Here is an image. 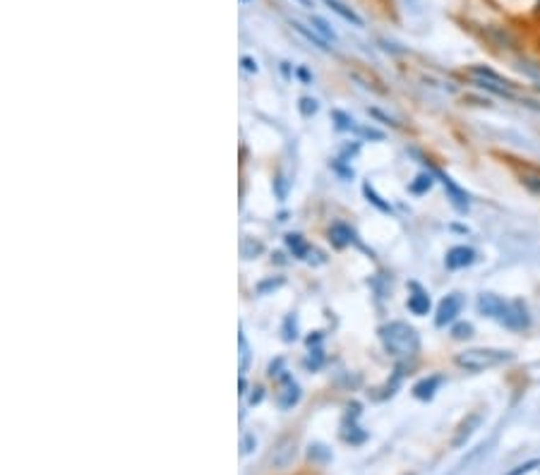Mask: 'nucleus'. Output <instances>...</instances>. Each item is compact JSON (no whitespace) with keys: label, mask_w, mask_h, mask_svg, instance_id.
Masks as SVG:
<instances>
[{"label":"nucleus","mask_w":540,"mask_h":475,"mask_svg":"<svg viewBox=\"0 0 540 475\" xmlns=\"http://www.w3.org/2000/svg\"><path fill=\"white\" fill-rule=\"evenodd\" d=\"M384 351L394 357H413L420 351V336L409 322H389L379 329Z\"/></svg>","instance_id":"1"},{"label":"nucleus","mask_w":540,"mask_h":475,"mask_svg":"<svg viewBox=\"0 0 540 475\" xmlns=\"http://www.w3.org/2000/svg\"><path fill=\"white\" fill-rule=\"evenodd\" d=\"M325 5L332 10V13H336L341 19H346V22H351L353 26H365L363 17H360V15H358L353 8H348L346 3H341V0H325Z\"/></svg>","instance_id":"14"},{"label":"nucleus","mask_w":540,"mask_h":475,"mask_svg":"<svg viewBox=\"0 0 540 475\" xmlns=\"http://www.w3.org/2000/svg\"><path fill=\"white\" fill-rule=\"evenodd\" d=\"M502 327L512 329V332H523V329H528L531 327V314H528V307L523 305L521 300L509 303L505 319H502Z\"/></svg>","instance_id":"5"},{"label":"nucleus","mask_w":540,"mask_h":475,"mask_svg":"<svg viewBox=\"0 0 540 475\" xmlns=\"http://www.w3.org/2000/svg\"><path fill=\"white\" fill-rule=\"evenodd\" d=\"M262 243H255V245H252V255H259V252H262ZM243 257H250V250H247V243H243Z\"/></svg>","instance_id":"27"},{"label":"nucleus","mask_w":540,"mask_h":475,"mask_svg":"<svg viewBox=\"0 0 540 475\" xmlns=\"http://www.w3.org/2000/svg\"><path fill=\"white\" fill-rule=\"evenodd\" d=\"M310 24H312V29H315L317 34H320L322 39L327 41V44H329V41H332V44H336V41H338L336 31L332 29V26L327 24V22H325V19H322V17H310Z\"/></svg>","instance_id":"15"},{"label":"nucleus","mask_w":540,"mask_h":475,"mask_svg":"<svg viewBox=\"0 0 540 475\" xmlns=\"http://www.w3.org/2000/svg\"><path fill=\"white\" fill-rule=\"evenodd\" d=\"M437 175H439V180H442L444 190L449 192V200H452V204L457 207L459 211H468V195H466V190L459 188V185L454 183L449 175H444V173H437Z\"/></svg>","instance_id":"11"},{"label":"nucleus","mask_w":540,"mask_h":475,"mask_svg":"<svg viewBox=\"0 0 540 475\" xmlns=\"http://www.w3.org/2000/svg\"><path fill=\"white\" fill-rule=\"evenodd\" d=\"M308 456H310V461H329V458H332V451L327 449L325 444H310Z\"/></svg>","instance_id":"23"},{"label":"nucleus","mask_w":540,"mask_h":475,"mask_svg":"<svg viewBox=\"0 0 540 475\" xmlns=\"http://www.w3.org/2000/svg\"><path fill=\"white\" fill-rule=\"evenodd\" d=\"M461 309H464V296L461 293H449V296L439 303L437 314H435V324L437 327H447V324H452L454 319L461 314Z\"/></svg>","instance_id":"4"},{"label":"nucleus","mask_w":540,"mask_h":475,"mask_svg":"<svg viewBox=\"0 0 540 475\" xmlns=\"http://www.w3.org/2000/svg\"><path fill=\"white\" fill-rule=\"evenodd\" d=\"M284 382H286V387L281 389V394H279L277 401H279V408H281V410H291L295 403L300 401V387L293 380H291L288 375L284 377Z\"/></svg>","instance_id":"12"},{"label":"nucleus","mask_w":540,"mask_h":475,"mask_svg":"<svg viewBox=\"0 0 540 475\" xmlns=\"http://www.w3.org/2000/svg\"><path fill=\"white\" fill-rule=\"evenodd\" d=\"M295 3H300L303 8H312V0H295Z\"/></svg>","instance_id":"29"},{"label":"nucleus","mask_w":540,"mask_h":475,"mask_svg":"<svg viewBox=\"0 0 540 475\" xmlns=\"http://www.w3.org/2000/svg\"><path fill=\"white\" fill-rule=\"evenodd\" d=\"M536 468H540V458H531V461H523V463H518L516 468H512L509 473L507 475H528V473H533Z\"/></svg>","instance_id":"24"},{"label":"nucleus","mask_w":540,"mask_h":475,"mask_svg":"<svg viewBox=\"0 0 540 475\" xmlns=\"http://www.w3.org/2000/svg\"><path fill=\"white\" fill-rule=\"evenodd\" d=\"M243 67H245V70L247 72H257V63L255 61H252V58L250 56H243Z\"/></svg>","instance_id":"28"},{"label":"nucleus","mask_w":540,"mask_h":475,"mask_svg":"<svg viewBox=\"0 0 540 475\" xmlns=\"http://www.w3.org/2000/svg\"><path fill=\"white\" fill-rule=\"evenodd\" d=\"M507 307H509V303H507L505 298L495 296V293H483V296L478 298V312L483 314V317H490L500 324L507 314Z\"/></svg>","instance_id":"6"},{"label":"nucleus","mask_w":540,"mask_h":475,"mask_svg":"<svg viewBox=\"0 0 540 475\" xmlns=\"http://www.w3.org/2000/svg\"><path fill=\"white\" fill-rule=\"evenodd\" d=\"M442 377L439 375H430V377H425V380H420L413 387V396L416 398H420V401H430L432 396H435V392L439 387H442Z\"/></svg>","instance_id":"13"},{"label":"nucleus","mask_w":540,"mask_h":475,"mask_svg":"<svg viewBox=\"0 0 540 475\" xmlns=\"http://www.w3.org/2000/svg\"><path fill=\"white\" fill-rule=\"evenodd\" d=\"M452 336H454L457 341L471 339V336H473V324H471V322H459V324H454V327H452Z\"/></svg>","instance_id":"21"},{"label":"nucleus","mask_w":540,"mask_h":475,"mask_svg":"<svg viewBox=\"0 0 540 475\" xmlns=\"http://www.w3.org/2000/svg\"><path fill=\"white\" fill-rule=\"evenodd\" d=\"M238 344H240V375L247 370V365H250V346H247V339L245 334H243L240 329V336H238Z\"/></svg>","instance_id":"20"},{"label":"nucleus","mask_w":540,"mask_h":475,"mask_svg":"<svg viewBox=\"0 0 540 475\" xmlns=\"http://www.w3.org/2000/svg\"><path fill=\"white\" fill-rule=\"evenodd\" d=\"M430 307H432V300L427 296V291H423L418 284H411V296H409V309L418 317H425L430 314Z\"/></svg>","instance_id":"9"},{"label":"nucleus","mask_w":540,"mask_h":475,"mask_svg":"<svg viewBox=\"0 0 540 475\" xmlns=\"http://www.w3.org/2000/svg\"><path fill=\"white\" fill-rule=\"evenodd\" d=\"M291 26H293V29H298L300 34H303L308 41H312V44H315L317 48H322V51H329V46H327V41L322 39V36H317V31H315V29H308V26L300 24V22H291Z\"/></svg>","instance_id":"16"},{"label":"nucleus","mask_w":540,"mask_h":475,"mask_svg":"<svg viewBox=\"0 0 540 475\" xmlns=\"http://www.w3.org/2000/svg\"><path fill=\"white\" fill-rule=\"evenodd\" d=\"M471 77L478 82V87L488 89L492 94L507 96V99H516L514 84H512L507 77H502V74H497L495 70H490V67H483V65L471 67Z\"/></svg>","instance_id":"3"},{"label":"nucleus","mask_w":540,"mask_h":475,"mask_svg":"<svg viewBox=\"0 0 540 475\" xmlns=\"http://www.w3.org/2000/svg\"><path fill=\"white\" fill-rule=\"evenodd\" d=\"M257 446V440L255 435H245L243 437V456H247V453H252V449Z\"/></svg>","instance_id":"26"},{"label":"nucleus","mask_w":540,"mask_h":475,"mask_svg":"<svg viewBox=\"0 0 540 475\" xmlns=\"http://www.w3.org/2000/svg\"><path fill=\"white\" fill-rule=\"evenodd\" d=\"M475 259H478V252H475L473 248L457 245V248H452L447 252V257H444V264H447V269H466V266H471Z\"/></svg>","instance_id":"7"},{"label":"nucleus","mask_w":540,"mask_h":475,"mask_svg":"<svg viewBox=\"0 0 540 475\" xmlns=\"http://www.w3.org/2000/svg\"><path fill=\"white\" fill-rule=\"evenodd\" d=\"M480 423H483V415H480V413L468 415V418H466L464 423L459 425L457 435H454V440H452V446H454V449H461L466 442L471 440V435H473V432L480 428Z\"/></svg>","instance_id":"10"},{"label":"nucleus","mask_w":540,"mask_h":475,"mask_svg":"<svg viewBox=\"0 0 540 475\" xmlns=\"http://www.w3.org/2000/svg\"><path fill=\"white\" fill-rule=\"evenodd\" d=\"M363 192H365V197H368V202H373V204L377 207L379 211H384V214H389V211H391V207L386 204V202H382V197H379L377 192H375L373 188H370L368 183L363 185Z\"/></svg>","instance_id":"19"},{"label":"nucleus","mask_w":540,"mask_h":475,"mask_svg":"<svg viewBox=\"0 0 540 475\" xmlns=\"http://www.w3.org/2000/svg\"><path fill=\"white\" fill-rule=\"evenodd\" d=\"M329 236H332V240H334V245L343 248V245L351 243L353 233H351V228H346V226H334V228L329 231Z\"/></svg>","instance_id":"18"},{"label":"nucleus","mask_w":540,"mask_h":475,"mask_svg":"<svg viewBox=\"0 0 540 475\" xmlns=\"http://www.w3.org/2000/svg\"><path fill=\"white\" fill-rule=\"evenodd\" d=\"M293 458H295V440L293 437H284L272 453L274 468H288L293 463Z\"/></svg>","instance_id":"8"},{"label":"nucleus","mask_w":540,"mask_h":475,"mask_svg":"<svg viewBox=\"0 0 540 475\" xmlns=\"http://www.w3.org/2000/svg\"><path fill=\"white\" fill-rule=\"evenodd\" d=\"M286 243H288V248L293 250L298 257H305V255H308V245L303 243L300 236H293V233H291V236H286Z\"/></svg>","instance_id":"22"},{"label":"nucleus","mask_w":540,"mask_h":475,"mask_svg":"<svg viewBox=\"0 0 540 475\" xmlns=\"http://www.w3.org/2000/svg\"><path fill=\"white\" fill-rule=\"evenodd\" d=\"M300 113L303 115H315L317 113V101L315 99H300Z\"/></svg>","instance_id":"25"},{"label":"nucleus","mask_w":540,"mask_h":475,"mask_svg":"<svg viewBox=\"0 0 540 475\" xmlns=\"http://www.w3.org/2000/svg\"><path fill=\"white\" fill-rule=\"evenodd\" d=\"M512 360H514V353L502 348H468L457 355V365L466 372H485Z\"/></svg>","instance_id":"2"},{"label":"nucleus","mask_w":540,"mask_h":475,"mask_svg":"<svg viewBox=\"0 0 540 475\" xmlns=\"http://www.w3.org/2000/svg\"><path fill=\"white\" fill-rule=\"evenodd\" d=\"M430 188H432V175H430V173H420V175H418V178L411 183L409 190L413 192V195H425V192L430 190Z\"/></svg>","instance_id":"17"}]
</instances>
